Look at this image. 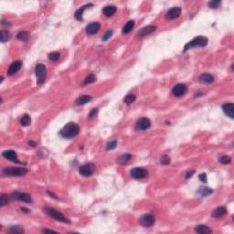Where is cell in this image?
Masks as SVG:
<instances>
[{
	"instance_id": "obj_1",
	"label": "cell",
	"mask_w": 234,
	"mask_h": 234,
	"mask_svg": "<svg viewBox=\"0 0 234 234\" xmlns=\"http://www.w3.org/2000/svg\"><path fill=\"white\" fill-rule=\"evenodd\" d=\"M79 132H80V127L78 124L75 123H69L60 131V136L66 139H70L77 136Z\"/></svg>"
},
{
	"instance_id": "obj_2",
	"label": "cell",
	"mask_w": 234,
	"mask_h": 234,
	"mask_svg": "<svg viewBox=\"0 0 234 234\" xmlns=\"http://www.w3.org/2000/svg\"><path fill=\"white\" fill-rule=\"evenodd\" d=\"M207 44H208V39L206 37H203V36L196 37L191 41L186 44V46L184 48V52L188 51L189 50L193 49V48H204V47H206Z\"/></svg>"
},
{
	"instance_id": "obj_3",
	"label": "cell",
	"mask_w": 234,
	"mask_h": 234,
	"mask_svg": "<svg viewBox=\"0 0 234 234\" xmlns=\"http://www.w3.org/2000/svg\"><path fill=\"white\" fill-rule=\"evenodd\" d=\"M28 171L25 167H6L3 169L2 173L6 177H23Z\"/></svg>"
},
{
	"instance_id": "obj_4",
	"label": "cell",
	"mask_w": 234,
	"mask_h": 234,
	"mask_svg": "<svg viewBox=\"0 0 234 234\" xmlns=\"http://www.w3.org/2000/svg\"><path fill=\"white\" fill-rule=\"evenodd\" d=\"M44 211L51 218H53L54 220H58V221H60V222H63V223H70V220L66 218L61 212H60L59 210H57L55 208H44Z\"/></svg>"
},
{
	"instance_id": "obj_5",
	"label": "cell",
	"mask_w": 234,
	"mask_h": 234,
	"mask_svg": "<svg viewBox=\"0 0 234 234\" xmlns=\"http://www.w3.org/2000/svg\"><path fill=\"white\" fill-rule=\"evenodd\" d=\"M35 74L37 77V83L39 85H42L45 83L47 78V68L44 64L39 63L35 68Z\"/></svg>"
},
{
	"instance_id": "obj_6",
	"label": "cell",
	"mask_w": 234,
	"mask_h": 234,
	"mask_svg": "<svg viewBox=\"0 0 234 234\" xmlns=\"http://www.w3.org/2000/svg\"><path fill=\"white\" fill-rule=\"evenodd\" d=\"M95 171V166L93 163H87L84 165H81L79 168V173L83 176V177H91Z\"/></svg>"
},
{
	"instance_id": "obj_7",
	"label": "cell",
	"mask_w": 234,
	"mask_h": 234,
	"mask_svg": "<svg viewBox=\"0 0 234 234\" xmlns=\"http://www.w3.org/2000/svg\"><path fill=\"white\" fill-rule=\"evenodd\" d=\"M130 175L136 179H142L148 176V171L144 167H134L130 171Z\"/></svg>"
},
{
	"instance_id": "obj_8",
	"label": "cell",
	"mask_w": 234,
	"mask_h": 234,
	"mask_svg": "<svg viewBox=\"0 0 234 234\" xmlns=\"http://www.w3.org/2000/svg\"><path fill=\"white\" fill-rule=\"evenodd\" d=\"M12 199H16V200H19V201H23L26 203H32V198L30 197V195H28L27 193H22L16 191L13 192L10 196Z\"/></svg>"
},
{
	"instance_id": "obj_9",
	"label": "cell",
	"mask_w": 234,
	"mask_h": 234,
	"mask_svg": "<svg viewBox=\"0 0 234 234\" xmlns=\"http://www.w3.org/2000/svg\"><path fill=\"white\" fill-rule=\"evenodd\" d=\"M150 126H151V121L146 117H143V118H140L136 122V130L145 131V130H147L148 128H150Z\"/></svg>"
},
{
	"instance_id": "obj_10",
	"label": "cell",
	"mask_w": 234,
	"mask_h": 234,
	"mask_svg": "<svg viewBox=\"0 0 234 234\" xmlns=\"http://www.w3.org/2000/svg\"><path fill=\"white\" fill-rule=\"evenodd\" d=\"M187 91H188V87L184 83H178L172 89L173 94L177 97H180L182 96V95H184L187 93Z\"/></svg>"
},
{
	"instance_id": "obj_11",
	"label": "cell",
	"mask_w": 234,
	"mask_h": 234,
	"mask_svg": "<svg viewBox=\"0 0 234 234\" xmlns=\"http://www.w3.org/2000/svg\"><path fill=\"white\" fill-rule=\"evenodd\" d=\"M155 219L151 214H145L140 218V224L144 227H151L155 224Z\"/></svg>"
},
{
	"instance_id": "obj_12",
	"label": "cell",
	"mask_w": 234,
	"mask_h": 234,
	"mask_svg": "<svg viewBox=\"0 0 234 234\" xmlns=\"http://www.w3.org/2000/svg\"><path fill=\"white\" fill-rule=\"evenodd\" d=\"M155 29H156V27L154 26V25L146 26V27H145V28L140 29V31L137 33V36L140 39L146 38V37H147L148 35H150L151 33H153Z\"/></svg>"
},
{
	"instance_id": "obj_13",
	"label": "cell",
	"mask_w": 234,
	"mask_h": 234,
	"mask_svg": "<svg viewBox=\"0 0 234 234\" xmlns=\"http://www.w3.org/2000/svg\"><path fill=\"white\" fill-rule=\"evenodd\" d=\"M180 15H181V7H172L171 9H169V10L166 12L165 17H166L167 19L171 20V19L178 18Z\"/></svg>"
},
{
	"instance_id": "obj_14",
	"label": "cell",
	"mask_w": 234,
	"mask_h": 234,
	"mask_svg": "<svg viewBox=\"0 0 234 234\" xmlns=\"http://www.w3.org/2000/svg\"><path fill=\"white\" fill-rule=\"evenodd\" d=\"M2 155H3L5 158L10 160L11 162H14V163H20L19 160H18V158H17V153L15 151H13V150H6V151L3 152Z\"/></svg>"
},
{
	"instance_id": "obj_15",
	"label": "cell",
	"mask_w": 234,
	"mask_h": 234,
	"mask_svg": "<svg viewBox=\"0 0 234 234\" xmlns=\"http://www.w3.org/2000/svg\"><path fill=\"white\" fill-rule=\"evenodd\" d=\"M222 110L225 112L226 115H228L231 119L234 118V104L232 103H225L222 105Z\"/></svg>"
},
{
	"instance_id": "obj_16",
	"label": "cell",
	"mask_w": 234,
	"mask_h": 234,
	"mask_svg": "<svg viewBox=\"0 0 234 234\" xmlns=\"http://www.w3.org/2000/svg\"><path fill=\"white\" fill-rule=\"evenodd\" d=\"M100 28L101 24L99 22H93L86 27V32L88 35H93L100 30Z\"/></svg>"
},
{
	"instance_id": "obj_17",
	"label": "cell",
	"mask_w": 234,
	"mask_h": 234,
	"mask_svg": "<svg viewBox=\"0 0 234 234\" xmlns=\"http://www.w3.org/2000/svg\"><path fill=\"white\" fill-rule=\"evenodd\" d=\"M22 67V62L19 61V60H17V61H14L13 63L10 64L9 66V69H8V71H7V74L8 75H13L15 73H17L19 69H21Z\"/></svg>"
},
{
	"instance_id": "obj_18",
	"label": "cell",
	"mask_w": 234,
	"mask_h": 234,
	"mask_svg": "<svg viewBox=\"0 0 234 234\" xmlns=\"http://www.w3.org/2000/svg\"><path fill=\"white\" fill-rule=\"evenodd\" d=\"M226 213H227V209L224 207H219L212 211L211 215H212V217H214L216 219H220L223 216H225Z\"/></svg>"
},
{
	"instance_id": "obj_19",
	"label": "cell",
	"mask_w": 234,
	"mask_h": 234,
	"mask_svg": "<svg viewBox=\"0 0 234 234\" xmlns=\"http://www.w3.org/2000/svg\"><path fill=\"white\" fill-rule=\"evenodd\" d=\"M199 82L202 83L209 84V83H212L214 82V77L210 73H203L199 77Z\"/></svg>"
},
{
	"instance_id": "obj_20",
	"label": "cell",
	"mask_w": 234,
	"mask_h": 234,
	"mask_svg": "<svg viewBox=\"0 0 234 234\" xmlns=\"http://www.w3.org/2000/svg\"><path fill=\"white\" fill-rule=\"evenodd\" d=\"M195 232L200 234H208L211 233L212 230L206 225H197L195 228Z\"/></svg>"
},
{
	"instance_id": "obj_21",
	"label": "cell",
	"mask_w": 234,
	"mask_h": 234,
	"mask_svg": "<svg viewBox=\"0 0 234 234\" xmlns=\"http://www.w3.org/2000/svg\"><path fill=\"white\" fill-rule=\"evenodd\" d=\"M92 100H93V97L85 94V95H82V96L78 97V98L76 99L75 103H76L77 105H84V104H86L87 103L91 102Z\"/></svg>"
},
{
	"instance_id": "obj_22",
	"label": "cell",
	"mask_w": 234,
	"mask_h": 234,
	"mask_svg": "<svg viewBox=\"0 0 234 234\" xmlns=\"http://www.w3.org/2000/svg\"><path fill=\"white\" fill-rule=\"evenodd\" d=\"M116 10H117V8H116L115 6H106L103 9V12L106 17H112V16L115 14Z\"/></svg>"
},
{
	"instance_id": "obj_23",
	"label": "cell",
	"mask_w": 234,
	"mask_h": 234,
	"mask_svg": "<svg viewBox=\"0 0 234 234\" xmlns=\"http://www.w3.org/2000/svg\"><path fill=\"white\" fill-rule=\"evenodd\" d=\"M93 7V4H88V5H85V6L82 7L81 8H79V9L75 12V17H76V19H77V20H79V21H82V20L83 19V12H84V10H85L87 7Z\"/></svg>"
},
{
	"instance_id": "obj_24",
	"label": "cell",
	"mask_w": 234,
	"mask_h": 234,
	"mask_svg": "<svg viewBox=\"0 0 234 234\" xmlns=\"http://www.w3.org/2000/svg\"><path fill=\"white\" fill-rule=\"evenodd\" d=\"M197 193H198L200 197L203 198V197H207V196L212 194V193H213V190H212L211 189L208 188V187H201V188L198 190V192Z\"/></svg>"
},
{
	"instance_id": "obj_25",
	"label": "cell",
	"mask_w": 234,
	"mask_h": 234,
	"mask_svg": "<svg viewBox=\"0 0 234 234\" xmlns=\"http://www.w3.org/2000/svg\"><path fill=\"white\" fill-rule=\"evenodd\" d=\"M131 158H132V155H131L130 154H124V155H120V156L117 158V163L120 164V165H124V164H126Z\"/></svg>"
},
{
	"instance_id": "obj_26",
	"label": "cell",
	"mask_w": 234,
	"mask_h": 234,
	"mask_svg": "<svg viewBox=\"0 0 234 234\" xmlns=\"http://www.w3.org/2000/svg\"><path fill=\"white\" fill-rule=\"evenodd\" d=\"M135 27V21L134 20H129L123 28V33L124 34H127L130 31H132V29Z\"/></svg>"
},
{
	"instance_id": "obj_27",
	"label": "cell",
	"mask_w": 234,
	"mask_h": 234,
	"mask_svg": "<svg viewBox=\"0 0 234 234\" xmlns=\"http://www.w3.org/2000/svg\"><path fill=\"white\" fill-rule=\"evenodd\" d=\"M28 38H29V35L27 31H20L17 35V39L18 41H27Z\"/></svg>"
},
{
	"instance_id": "obj_28",
	"label": "cell",
	"mask_w": 234,
	"mask_h": 234,
	"mask_svg": "<svg viewBox=\"0 0 234 234\" xmlns=\"http://www.w3.org/2000/svg\"><path fill=\"white\" fill-rule=\"evenodd\" d=\"M20 124H22L23 126H28L29 124H31V118L28 114H24L21 116V119H20Z\"/></svg>"
},
{
	"instance_id": "obj_29",
	"label": "cell",
	"mask_w": 234,
	"mask_h": 234,
	"mask_svg": "<svg viewBox=\"0 0 234 234\" xmlns=\"http://www.w3.org/2000/svg\"><path fill=\"white\" fill-rule=\"evenodd\" d=\"M95 81H96L95 75H94V74H90V75H88V76L85 78V80L83 81V85H88V84L93 83Z\"/></svg>"
},
{
	"instance_id": "obj_30",
	"label": "cell",
	"mask_w": 234,
	"mask_h": 234,
	"mask_svg": "<svg viewBox=\"0 0 234 234\" xmlns=\"http://www.w3.org/2000/svg\"><path fill=\"white\" fill-rule=\"evenodd\" d=\"M10 34L7 30H1V35H0V41L1 42H6L9 40Z\"/></svg>"
},
{
	"instance_id": "obj_31",
	"label": "cell",
	"mask_w": 234,
	"mask_h": 234,
	"mask_svg": "<svg viewBox=\"0 0 234 234\" xmlns=\"http://www.w3.org/2000/svg\"><path fill=\"white\" fill-rule=\"evenodd\" d=\"M9 232H10L11 233L14 234L24 233V230H23V228L20 227V226H12V227L9 229Z\"/></svg>"
},
{
	"instance_id": "obj_32",
	"label": "cell",
	"mask_w": 234,
	"mask_h": 234,
	"mask_svg": "<svg viewBox=\"0 0 234 234\" xmlns=\"http://www.w3.org/2000/svg\"><path fill=\"white\" fill-rule=\"evenodd\" d=\"M136 96L135 94H127L124 97V103L126 104H131L136 101Z\"/></svg>"
},
{
	"instance_id": "obj_33",
	"label": "cell",
	"mask_w": 234,
	"mask_h": 234,
	"mask_svg": "<svg viewBox=\"0 0 234 234\" xmlns=\"http://www.w3.org/2000/svg\"><path fill=\"white\" fill-rule=\"evenodd\" d=\"M0 199H1L0 204H1V206L2 207L7 205V203H8V201H9V198H8V196H7V195H6V194H1V198H0Z\"/></svg>"
},
{
	"instance_id": "obj_34",
	"label": "cell",
	"mask_w": 234,
	"mask_h": 234,
	"mask_svg": "<svg viewBox=\"0 0 234 234\" xmlns=\"http://www.w3.org/2000/svg\"><path fill=\"white\" fill-rule=\"evenodd\" d=\"M220 3H221V2H220V0H213V1H210V2L208 3V7H209L210 8L216 9V8H218V7H220Z\"/></svg>"
},
{
	"instance_id": "obj_35",
	"label": "cell",
	"mask_w": 234,
	"mask_h": 234,
	"mask_svg": "<svg viewBox=\"0 0 234 234\" xmlns=\"http://www.w3.org/2000/svg\"><path fill=\"white\" fill-rule=\"evenodd\" d=\"M220 162L221 164L227 165V164H230L232 162V158L228 155H222L220 158Z\"/></svg>"
},
{
	"instance_id": "obj_36",
	"label": "cell",
	"mask_w": 234,
	"mask_h": 234,
	"mask_svg": "<svg viewBox=\"0 0 234 234\" xmlns=\"http://www.w3.org/2000/svg\"><path fill=\"white\" fill-rule=\"evenodd\" d=\"M49 59L50 60H52V61H57V60H59V59H60V53L59 52H51V53H50L49 55Z\"/></svg>"
},
{
	"instance_id": "obj_37",
	"label": "cell",
	"mask_w": 234,
	"mask_h": 234,
	"mask_svg": "<svg viewBox=\"0 0 234 234\" xmlns=\"http://www.w3.org/2000/svg\"><path fill=\"white\" fill-rule=\"evenodd\" d=\"M116 146H117V141H116V140L111 141V142H109V143L107 144V146H106V150H107V151L112 150V149H114Z\"/></svg>"
},
{
	"instance_id": "obj_38",
	"label": "cell",
	"mask_w": 234,
	"mask_h": 234,
	"mask_svg": "<svg viewBox=\"0 0 234 234\" xmlns=\"http://www.w3.org/2000/svg\"><path fill=\"white\" fill-rule=\"evenodd\" d=\"M160 162H161L162 165H168V164L170 163V157H169L168 155H164L161 157Z\"/></svg>"
},
{
	"instance_id": "obj_39",
	"label": "cell",
	"mask_w": 234,
	"mask_h": 234,
	"mask_svg": "<svg viewBox=\"0 0 234 234\" xmlns=\"http://www.w3.org/2000/svg\"><path fill=\"white\" fill-rule=\"evenodd\" d=\"M112 30H108V31H106V33L103 35V37L102 38V41H107L109 39H110L111 37L112 36Z\"/></svg>"
},
{
	"instance_id": "obj_40",
	"label": "cell",
	"mask_w": 234,
	"mask_h": 234,
	"mask_svg": "<svg viewBox=\"0 0 234 234\" xmlns=\"http://www.w3.org/2000/svg\"><path fill=\"white\" fill-rule=\"evenodd\" d=\"M97 112H98V109H93V110L91 111V112L89 113V117H90V118H93V117H95V115L97 114Z\"/></svg>"
},
{
	"instance_id": "obj_41",
	"label": "cell",
	"mask_w": 234,
	"mask_h": 234,
	"mask_svg": "<svg viewBox=\"0 0 234 234\" xmlns=\"http://www.w3.org/2000/svg\"><path fill=\"white\" fill-rule=\"evenodd\" d=\"M198 178H199V179H200V181H202L203 183L207 182V175H206V174L202 173V174H200V175L198 176Z\"/></svg>"
},
{
	"instance_id": "obj_42",
	"label": "cell",
	"mask_w": 234,
	"mask_h": 234,
	"mask_svg": "<svg viewBox=\"0 0 234 234\" xmlns=\"http://www.w3.org/2000/svg\"><path fill=\"white\" fill-rule=\"evenodd\" d=\"M195 173V171L194 170H191V171H189L188 173H187V175H186V179H189V178H191L192 177V175Z\"/></svg>"
},
{
	"instance_id": "obj_43",
	"label": "cell",
	"mask_w": 234,
	"mask_h": 234,
	"mask_svg": "<svg viewBox=\"0 0 234 234\" xmlns=\"http://www.w3.org/2000/svg\"><path fill=\"white\" fill-rule=\"evenodd\" d=\"M42 232H43L44 233H57V232L52 231V230H43Z\"/></svg>"
},
{
	"instance_id": "obj_44",
	"label": "cell",
	"mask_w": 234,
	"mask_h": 234,
	"mask_svg": "<svg viewBox=\"0 0 234 234\" xmlns=\"http://www.w3.org/2000/svg\"><path fill=\"white\" fill-rule=\"evenodd\" d=\"M28 145H30V146H37V144H36L35 142H33V141H29V142H28Z\"/></svg>"
},
{
	"instance_id": "obj_45",
	"label": "cell",
	"mask_w": 234,
	"mask_h": 234,
	"mask_svg": "<svg viewBox=\"0 0 234 234\" xmlns=\"http://www.w3.org/2000/svg\"><path fill=\"white\" fill-rule=\"evenodd\" d=\"M20 209H21L22 211H25V213H28V212H29V209L26 208H21Z\"/></svg>"
}]
</instances>
